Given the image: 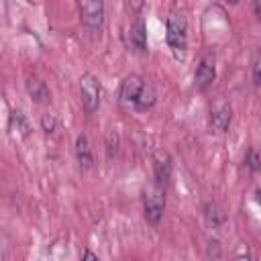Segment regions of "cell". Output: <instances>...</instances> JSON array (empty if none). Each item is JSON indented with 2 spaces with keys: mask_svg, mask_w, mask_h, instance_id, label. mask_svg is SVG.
Masks as SVG:
<instances>
[{
  "mask_svg": "<svg viewBox=\"0 0 261 261\" xmlns=\"http://www.w3.org/2000/svg\"><path fill=\"white\" fill-rule=\"evenodd\" d=\"M188 27H186V16L179 12H171L167 18V45L175 55H184L186 45H188Z\"/></svg>",
  "mask_w": 261,
  "mask_h": 261,
  "instance_id": "1",
  "label": "cell"
},
{
  "mask_svg": "<svg viewBox=\"0 0 261 261\" xmlns=\"http://www.w3.org/2000/svg\"><path fill=\"white\" fill-rule=\"evenodd\" d=\"M163 208H165L163 188H159V186L147 188V192H145V204H143L145 220L149 224H159V220L163 216Z\"/></svg>",
  "mask_w": 261,
  "mask_h": 261,
  "instance_id": "2",
  "label": "cell"
},
{
  "mask_svg": "<svg viewBox=\"0 0 261 261\" xmlns=\"http://www.w3.org/2000/svg\"><path fill=\"white\" fill-rule=\"evenodd\" d=\"M80 90H82V102L88 114L96 112L100 106V82L92 73H84L80 77Z\"/></svg>",
  "mask_w": 261,
  "mask_h": 261,
  "instance_id": "3",
  "label": "cell"
},
{
  "mask_svg": "<svg viewBox=\"0 0 261 261\" xmlns=\"http://www.w3.org/2000/svg\"><path fill=\"white\" fill-rule=\"evenodd\" d=\"M82 18L90 33H100L104 22V0H82Z\"/></svg>",
  "mask_w": 261,
  "mask_h": 261,
  "instance_id": "4",
  "label": "cell"
},
{
  "mask_svg": "<svg viewBox=\"0 0 261 261\" xmlns=\"http://www.w3.org/2000/svg\"><path fill=\"white\" fill-rule=\"evenodd\" d=\"M141 88H143V80H141L139 75H135V73H133V75H126V77L122 80V84H120L118 104H120L122 108H126V110L135 108V100H137Z\"/></svg>",
  "mask_w": 261,
  "mask_h": 261,
  "instance_id": "5",
  "label": "cell"
},
{
  "mask_svg": "<svg viewBox=\"0 0 261 261\" xmlns=\"http://www.w3.org/2000/svg\"><path fill=\"white\" fill-rule=\"evenodd\" d=\"M214 53H206L202 55L198 67H196V75H194V82H196V88L198 90H206L214 77H216V67H214Z\"/></svg>",
  "mask_w": 261,
  "mask_h": 261,
  "instance_id": "6",
  "label": "cell"
},
{
  "mask_svg": "<svg viewBox=\"0 0 261 261\" xmlns=\"http://www.w3.org/2000/svg\"><path fill=\"white\" fill-rule=\"evenodd\" d=\"M232 120V108L226 102H218L214 104V108L210 110V124L216 133H226Z\"/></svg>",
  "mask_w": 261,
  "mask_h": 261,
  "instance_id": "7",
  "label": "cell"
},
{
  "mask_svg": "<svg viewBox=\"0 0 261 261\" xmlns=\"http://www.w3.org/2000/svg\"><path fill=\"white\" fill-rule=\"evenodd\" d=\"M153 171H155V181L159 188H165L171 179V159L165 151H157L153 155Z\"/></svg>",
  "mask_w": 261,
  "mask_h": 261,
  "instance_id": "8",
  "label": "cell"
},
{
  "mask_svg": "<svg viewBox=\"0 0 261 261\" xmlns=\"http://www.w3.org/2000/svg\"><path fill=\"white\" fill-rule=\"evenodd\" d=\"M75 157H77V163H80V169L82 171L92 169V165H94L92 147H90L88 135H84V133H80L77 139H75Z\"/></svg>",
  "mask_w": 261,
  "mask_h": 261,
  "instance_id": "9",
  "label": "cell"
},
{
  "mask_svg": "<svg viewBox=\"0 0 261 261\" xmlns=\"http://www.w3.org/2000/svg\"><path fill=\"white\" fill-rule=\"evenodd\" d=\"M128 41L135 47V51H139V53L147 51V27H145L143 18H137L130 24V29H128Z\"/></svg>",
  "mask_w": 261,
  "mask_h": 261,
  "instance_id": "10",
  "label": "cell"
},
{
  "mask_svg": "<svg viewBox=\"0 0 261 261\" xmlns=\"http://www.w3.org/2000/svg\"><path fill=\"white\" fill-rule=\"evenodd\" d=\"M27 92H29V96H31L37 104H43V102L49 100V90H47L45 82L39 80L37 75H29V77H27Z\"/></svg>",
  "mask_w": 261,
  "mask_h": 261,
  "instance_id": "11",
  "label": "cell"
},
{
  "mask_svg": "<svg viewBox=\"0 0 261 261\" xmlns=\"http://www.w3.org/2000/svg\"><path fill=\"white\" fill-rule=\"evenodd\" d=\"M204 218H206V224H208V226L218 228V226H222V224H224L226 214H224V210H222L218 204L208 202V204L204 206Z\"/></svg>",
  "mask_w": 261,
  "mask_h": 261,
  "instance_id": "12",
  "label": "cell"
},
{
  "mask_svg": "<svg viewBox=\"0 0 261 261\" xmlns=\"http://www.w3.org/2000/svg\"><path fill=\"white\" fill-rule=\"evenodd\" d=\"M155 90H153V86H149V84H143V88H141V92H139V96H137V100H135V110H149L153 104H155Z\"/></svg>",
  "mask_w": 261,
  "mask_h": 261,
  "instance_id": "13",
  "label": "cell"
},
{
  "mask_svg": "<svg viewBox=\"0 0 261 261\" xmlns=\"http://www.w3.org/2000/svg\"><path fill=\"white\" fill-rule=\"evenodd\" d=\"M10 133H20L22 137L29 133V124H27V118L20 110H12L10 114Z\"/></svg>",
  "mask_w": 261,
  "mask_h": 261,
  "instance_id": "14",
  "label": "cell"
},
{
  "mask_svg": "<svg viewBox=\"0 0 261 261\" xmlns=\"http://www.w3.org/2000/svg\"><path fill=\"white\" fill-rule=\"evenodd\" d=\"M116 147H118V135L110 128V130L106 133V155H108V159H112V157H114Z\"/></svg>",
  "mask_w": 261,
  "mask_h": 261,
  "instance_id": "15",
  "label": "cell"
},
{
  "mask_svg": "<svg viewBox=\"0 0 261 261\" xmlns=\"http://www.w3.org/2000/svg\"><path fill=\"white\" fill-rule=\"evenodd\" d=\"M55 116L53 114H49V112H45L43 116H41V126H43V130L45 133H53L55 130Z\"/></svg>",
  "mask_w": 261,
  "mask_h": 261,
  "instance_id": "16",
  "label": "cell"
},
{
  "mask_svg": "<svg viewBox=\"0 0 261 261\" xmlns=\"http://www.w3.org/2000/svg\"><path fill=\"white\" fill-rule=\"evenodd\" d=\"M253 84L255 86L261 84V61H259V57L253 59Z\"/></svg>",
  "mask_w": 261,
  "mask_h": 261,
  "instance_id": "17",
  "label": "cell"
},
{
  "mask_svg": "<svg viewBox=\"0 0 261 261\" xmlns=\"http://www.w3.org/2000/svg\"><path fill=\"white\" fill-rule=\"evenodd\" d=\"M247 163H249V169H251V171H257V169H259V155H257V151H255V149H251V151H249Z\"/></svg>",
  "mask_w": 261,
  "mask_h": 261,
  "instance_id": "18",
  "label": "cell"
},
{
  "mask_svg": "<svg viewBox=\"0 0 261 261\" xmlns=\"http://www.w3.org/2000/svg\"><path fill=\"white\" fill-rule=\"evenodd\" d=\"M84 259H90V261H98V255H94L92 251H86V253H84Z\"/></svg>",
  "mask_w": 261,
  "mask_h": 261,
  "instance_id": "19",
  "label": "cell"
},
{
  "mask_svg": "<svg viewBox=\"0 0 261 261\" xmlns=\"http://www.w3.org/2000/svg\"><path fill=\"white\" fill-rule=\"evenodd\" d=\"M253 8H255V16L259 18L261 16V12H259V0H253Z\"/></svg>",
  "mask_w": 261,
  "mask_h": 261,
  "instance_id": "20",
  "label": "cell"
},
{
  "mask_svg": "<svg viewBox=\"0 0 261 261\" xmlns=\"http://www.w3.org/2000/svg\"><path fill=\"white\" fill-rule=\"evenodd\" d=\"M228 2H230V4H237V2H239V0H228Z\"/></svg>",
  "mask_w": 261,
  "mask_h": 261,
  "instance_id": "21",
  "label": "cell"
}]
</instances>
